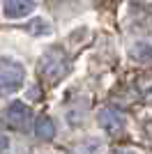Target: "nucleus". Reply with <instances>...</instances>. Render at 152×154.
Wrapping results in <instances>:
<instances>
[{
    "mask_svg": "<svg viewBox=\"0 0 152 154\" xmlns=\"http://www.w3.org/2000/svg\"><path fill=\"white\" fill-rule=\"evenodd\" d=\"M35 134H37V138H42V140H51L53 136H55V124H53V120H51L49 115H42L35 122Z\"/></svg>",
    "mask_w": 152,
    "mask_h": 154,
    "instance_id": "nucleus-6",
    "label": "nucleus"
},
{
    "mask_svg": "<svg viewBox=\"0 0 152 154\" xmlns=\"http://www.w3.org/2000/svg\"><path fill=\"white\" fill-rule=\"evenodd\" d=\"M131 58L138 60V62H150L152 60V46L145 42H138V44L131 46Z\"/></svg>",
    "mask_w": 152,
    "mask_h": 154,
    "instance_id": "nucleus-7",
    "label": "nucleus"
},
{
    "mask_svg": "<svg viewBox=\"0 0 152 154\" xmlns=\"http://www.w3.org/2000/svg\"><path fill=\"white\" fill-rule=\"evenodd\" d=\"M7 147V136H5V131H2V127H0V152Z\"/></svg>",
    "mask_w": 152,
    "mask_h": 154,
    "instance_id": "nucleus-9",
    "label": "nucleus"
},
{
    "mask_svg": "<svg viewBox=\"0 0 152 154\" xmlns=\"http://www.w3.org/2000/svg\"><path fill=\"white\" fill-rule=\"evenodd\" d=\"M51 2H62V0H51Z\"/></svg>",
    "mask_w": 152,
    "mask_h": 154,
    "instance_id": "nucleus-11",
    "label": "nucleus"
},
{
    "mask_svg": "<svg viewBox=\"0 0 152 154\" xmlns=\"http://www.w3.org/2000/svg\"><path fill=\"white\" fill-rule=\"evenodd\" d=\"M35 9V0H5L2 12L7 19H23Z\"/></svg>",
    "mask_w": 152,
    "mask_h": 154,
    "instance_id": "nucleus-4",
    "label": "nucleus"
},
{
    "mask_svg": "<svg viewBox=\"0 0 152 154\" xmlns=\"http://www.w3.org/2000/svg\"><path fill=\"white\" fill-rule=\"evenodd\" d=\"M138 92L143 94V99L152 101V76H145L138 81Z\"/></svg>",
    "mask_w": 152,
    "mask_h": 154,
    "instance_id": "nucleus-8",
    "label": "nucleus"
},
{
    "mask_svg": "<svg viewBox=\"0 0 152 154\" xmlns=\"http://www.w3.org/2000/svg\"><path fill=\"white\" fill-rule=\"evenodd\" d=\"M67 71H69V60H67L65 51L58 48V46L49 48V51L42 55V60H39V76L49 85L60 83V81L67 76Z\"/></svg>",
    "mask_w": 152,
    "mask_h": 154,
    "instance_id": "nucleus-1",
    "label": "nucleus"
},
{
    "mask_svg": "<svg viewBox=\"0 0 152 154\" xmlns=\"http://www.w3.org/2000/svg\"><path fill=\"white\" fill-rule=\"evenodd\" d=\"M2 115H5V122L9 124L12 129H16V131H25V129H30L32 110H30V106H25L23 101H12L5 108Z\"/></svg>",
    "mask_w": 152,
    "mask_h": 154,
    "instance_id": "nucleus-3",
    "label": "nucleus"
},
{
    "mask_svg": "<svg viewBox=\"0 0 152 154\" xmlns=\"http://www.w3.org/2000/svg\"><path fill=\"white\" fill-rule=\"evenodd\" d=\"M115 154H131V152H115Z\"/></svg>",
    "mask_w": 152,
    "mask_h": 154,
    "instance_id": "nucleus-10",
    "label": "nucleus"
},
{
    "mask_svg": "<svg viewBox=\"0 0 152 154\" xmlns=\"http://www.w3.org/2000/svg\"><path fill=\"white\" fill-rule=\"evenodd\" d=\"M25 71L19 62H14L9 58H0V97L16 92L23 85Z\"/></svg>",
    "mask_w": 152,
    "mask_h": 154,
    "instance_id": "nucleus-2",
    "label": "nucleus"
},
{
    "mask_svg": "<svg viewBox=\"0 0 152 154\" xmlns=\"http://www.w3.org/2000/svg\"><path fill=\"white\" fill-rule=\"evenodd\" d=\"M99 124L106 129V131H120L122 124H125V120H122V115L118 110L104 108V110H99Z\"/></svg>",
    "mask_w": 152,
    "mask_h": 154,
    "instance_id": "nucleus-5",
    "label": "nucleus"
}]
</instances>
